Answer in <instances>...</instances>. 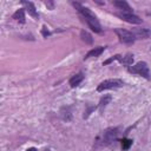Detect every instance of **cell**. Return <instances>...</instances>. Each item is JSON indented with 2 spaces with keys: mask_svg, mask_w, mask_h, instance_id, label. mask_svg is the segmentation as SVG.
<instances>
[{
  "mask_svg": "<svg viewBox=\"0 0 151 151\" xmlns=\"http://www.w3.org/2000/svg\"><path fill=\"white\" fill-rule=\"evenodd\" d=\"M42 35H44V37L50 35V32H48V29L46 28V26H44V27H42Z\"/></svg>",
  "mask_w": 151,
  "mask_h": 151,
  "instance_id": "d6986e66",
  "label": "cell"
},
{
  "mask_svg": "<svg viewBox=\"0 0 151 151\" xmlns=\"http://www.w3.org/2000/svg\"><path fill=\"white\" fill-rule=\"evenodd\" d=\"M118 17L122 18L123 20L130 22V24H136V25L142 24V19H140L138 15L133 14V13H123V12H122V13H118Z\"/></svg>",
  "mask_w": 151,
  "mask_h": 151,
  "instance_id": "5b68a950",
  "label": "cell"
},
{
  "mask_svg": "<svg viewBox=\"0 0 151 151\" xmlns=\"http://www.w3.org/2000/svg\"><path fill=\"white\" fill-rule=\"evenodd\" d=\"M113 5L116 7H118L123 13H132V8L130 7V5L126 1L123 0H118V1H113Z\"/></svg>",
  "mask_w": 151,
  "mask_h": 151,
  "instance_id": "ba28073f",
  "label": "cell"
},
{
  "mask_svg": "<svg viewBox=\"0 0 151 151\" xmlns=\"http://www.w3.org/2000/svg\"><path fill=\"white\" fill-rule=\"evenodd\" d=\"M114 33L117 34L119 40L122 42H125V44H132L136 39L133 33H131L130 31H126L124 28H114Z\"/></svg>",
  "mask_w": 151,
  "mask_h": 151,
  "instance_id": "3957f363",
  "label": "cell"
},
{
  "mask_svg": "<svg viewBox=\"0 0 151 151\" xmlns=\"http://www.w3.org/2000/svg\"><path fill=\"white\" fill-rule=\"evenodd\" d=\"M127 70H129V72L138 74V76H142L147 80L151 79L150 70H149V66H147V64L145 61H139V63H137V64H134L132 66H129Z\"/></svg>",
  "mask_w": 151,
  "mask_h": 151,
  "instance_id": "6da1fadb",
  "label": "cell"
},
{
  "mask_svg": "<svg viewBox=\"0 0 151 151\" xmlns=\"http://www.w3.org/2000/svg\"><path fill=\"white\" fill-rule=\"evenodd\" d=\"M120 59H122V55H120V54H117V55H113L112 58L105 60V61L103 63V65H107V64H110V63H112V61H114V60H120Z\"/></svg>",
  "mask_w": 151,
  "mask_h": 151,
  "instance_id": "e0dca14e",
  "label": "cell"
},
{
  "mask_svg": "<svg viewBox=\"0 0 151 151\" xmlns=\"http://www.w3.org/2000/svg\"><path fill=\"white\" fill-rule=\"evenodd\" d=\"M119 63L123 64V65H131L133 63V54H131V53L125 54L124 57H122V59L119 60Z\"/></svg>",
  "mask_w": 151,
  "mask_h": 151,
  "instance_id": "4fadbf2b",
  "label": "cell"
},
{
  "mask_svg": "<svg viewBox=\"0 0 151 151\" xmlns=\"http://www.w3.org/2000/svg\"><path fill=\"white\" fill-rule=\"evenodd\" d=\"M80 37H81V39H83L86 44H92V41H93V39H92L91 34H90V33H87L86 31H81V32H80Z\"/></svg>",
  "mask_w": 151,
  "mask_h": 151,
  "instance_id": "9a60e30c",
  "label": "cell"
},
{
  "mask_svg": "<svg viewBox=\"0 0 151 151\" xmlns=\"http://www.w3.org/2000/svg\"><path fill=\"white\" fill-rule=\"evenodd\" d=\"M111 100H112V97H111V96H109V94H107V96H104V97L100 99V101H99V110L103 111V109H104Z\"/></svg>",
  "mask_w": 151,
  "mask_h": 151,
  "instance_id": "5bb4252c",
  "label": "cell"
},
{
  "mask_svg": "<svg viewBox=\"0 0 151 151\" xmlns=\"http://www.w3.org/2000/svg\"><path fill=\"white\" fill-rule=\"evenodd\" d=\"M120 86H123V80H122V79H117V78H114V79H106V80L101 81V83L98 85L97 91H98V92H103V91H105V90L118 88V87H120Z\"/></svg>",
  "mask_w": 151,
  "mask_h": 151,
  "instance_id": "7a4b0ae2",
  "label": "cell"
},
{
  "mask_svg": "<svg viewBox=\"0 0 151 151\" xmlns=\"http://www.w3.org/2000/svg\"><path fill=\"white\" fill-rule=\"evenodd\" d=\"M45 5H46L47 7H50L51 9H53V8H54V4H53L52 1H45Z\"/></svg>",
  "mask_w": 151,
  "mask_h": 151,
  "instance_id": "ac0fdd59",
  "label": "cell"
},
{
  "mask_svg": "<svg viewBox=\"0 0 151 151\" xmlns=\"http://www.w3.org/2000/svg\"><path fill=\"white\" fill-rule=\"evenodd\" d=\"M13 19H15V20L20 21L21 24H24V22H25V11H24V8L18 9V11L13 14Z\"/></svg>",
  "mask_w": 151,
  "mask_h": 151,
  "instance_id": "7c38bea8",
  "label": "cell"
},
{
  "mask_svg": "<svg viewBox=\"0 0 151 151\" xmlns=\"http://www.w3.org/2000/svg\"><path fill=\"white\" fill-rule=\"evenodd\" d=\"M118 136V129L117 127H110L106 129L103 133V144L107 145L110 143H112Z\"/></svg>",
  "mask_w": 151,
  "mask_h": 151,
  "instance_id": "277c9868",
  "label": "cell"
},
{
  "mask_svg": "<svg viewBox=\"0 0 151 151\" xmlns=\"http://www.w3.org/2000/svg\"><path fill=\"white\" fill-rule=\"evenodd\" d=\"M104 50H105V47H103V46L94 47V48H92L91 51L87 52V54L85 55V59H88V58H91V57H99V55L104 52Z\"/></svg>",
  "mask_w": 151,
  "mask_h": 151,
  "instance_id": "9c48e42d",
  "label": "cell"
},
{
  "mask_svg": "<svg viewBox=\"0 0 151 151\" xmlns=\"http://www.w3.org/2000/svg\"><path fill=\"white\" fill-rule=\"evenodd\" d=\"M149 38H151V31H150V37H149Z\"/></svg>",
  "mask_w": 151,
  "mask_h": 151,
  "instance_id": "7402d4cb",
  "label": "cell"
},
{
  "mask_svg": "<svg viewBox=\"0 0 151 151\" xmlns=\"http://www.w3.org/2000/svg\"><path fill=\"white\" fill-rule=\"evenodd\" d=\"M21 4L25 6V9L28 12V14H29V15H32V17H33V18H35V19H38V18H39V14L37 13V9H35V7H34L33 2H31V1H21Z\"/></svg>",
  "mask_w": 151,
  "mask_h": 151,
  "instance_id": "52a82bcc",
  "label": "cell"
},
{
  "mask_svg": "<svg viewBox=\"0 0 151 151\" xmlns=\"http://www.w3.org/2000/svg\"><path fill=\"white\" fill-rule=\"evenodd\" d=\"M85 20H86L87 25L90 26V28H91L93 32H96V33H100V32H101L100 24H99V21L97 20V17H96V15H94V17H88V18H85Z\"/></svg>",
  "mask_w": 151,
  "mask_h": 151,
  "instance_id": "8992f818",
  "label": "cell"
},
{
  "mask_svg": "<svg viewBox=\"0 0 151 151\" xmlns=\"http://www.w3.org/2000/svg\"><path fill=\"white\" fill-rule=\"evenodd\" d=\"M134 37L142 38V39L149 38L150 37V29H147V28H137V29H134Z\"/></svg>",
  "mask_w": 151,
  "mask_h": 151,
  "instance_id": "8fae6325",
  "label": "cell"
},
{
  "mask_svg": "<svg viewBox=\"0 0 151 151\" xmlns=\"http://www.w3.org/2000/svg\"><path fill=\"white\" fill-rule=\"evenodd\" d=\"M45 151H51V150H50V149H46V150H45Z\"/></svg>",
  "mask_w": 151,
  "mask_h": 151,
  "instance_id": "44dd1931",
  "label": "cell"
},
{
  "mask_svg": "<svg viewBox=\"0 0 151 151\" xmlns=\"http://www.w3.org/2000/svg\"><path fill=\"white\" fill-rule=\"evenodd\" d=\"M26 151H37V149H35V147H29V149H27Z\"/></svg>",
  "mask_w": 151,
  "mask_h": 151,
  "instance_id": "ffe728a7",
  "label": "cell"
},
{
  "mask_svg": "<svg viewBox=\"0 0 151 151\" xmlns=\"http://www.w3.org/2000/svg\"><path fill=\"white\" fill-rule=\"evenodd\" d=\"M131 145H132V139L124 138V139L122 140V149H123V150H127Z\"/></svg>",
  "mask_w": 151,
  "mask_h": 151,
  "instance_id": "2e32d148",
  "label": "cell"
},
{
  "mask_svg": "<svg viewBox=\"0 0 151 151\" xmlns=\"http://www.w3.org/2000/svg\"><path fill=\"white\" fill-rule=\"evenodd\" d=\"M83 79H84V74H83L81 72L74 74V76L70 79V86H71V87H76V86H78V85L83 81Z\"/></svg>",
  "mask_w": 151,
  "mask_h": 151,
  "instance_id": "30bf717a",
  "label": "cell"
}]
</instances>
